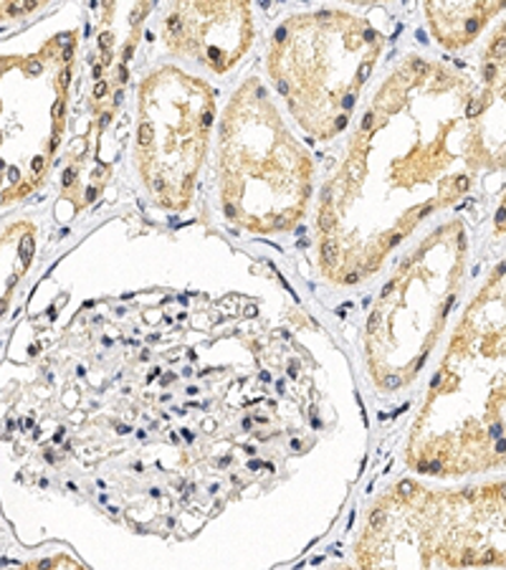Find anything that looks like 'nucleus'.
Segmentation results:
<instances>
[{"instance_id": "1", "label": "nucleus", "mask_w": 506, "mask_h": 570, "mask_svg": "<svg viewBox=\"0 0 506 570\" xmlns=\"http://www.w3.org/2000/svg\"><path fill=\"white\" fill-rule=\"evenodd\" d=\"M450 85L440 63L408 57L367 105L319 200L317 264L335 287L373 279L440 200L468 190L440 180L448 122L436 109Z\"/></svg>"}, {"instance_id": "2", "label": "nucleus", "mask_w": 506, "mask_h": 570, "mask_svg": "<svg viewBox=\"0 0 506 570\" xmlns=\"http://www.w3.org/2000/svg\"><path fill=\"white\" fill-rule=\"evenodd\" d=\"M315 158L291 132L259 77H246L220 117L218 198L228 224L287 234L309 210Z\"/></svg>"}, {"instance_id": "3", "label": "nucleus", "mask_w": 506, "mask_h": 570, "mask_svg": "<svg viewBox=\"0 0 506 570\" xmlns=\"http://www.w3.org/2000/svg\"><path fill=\"white\" fill-rule=\"evenodd\" d=\"M385 49V36L345 8L289 16L271 36L266 69L299 130L335 140L353 122L357 102Z\"/></svg>"}, {"instance_id": "4", "label": "nucleus", "mask_w": 506, "mask_h": 570, "mask_svg": "<svg viewBox=\"0 0 506 570\" xmlns=\"http://www.w3.org/2000/svg\"><path fill=\"white\" fill-rule=\"evenodd\" d=\"M216 99L206 79L175 63H162L140 81L132 160L155 206H190L214 135Z\"/></svg>"}, {"instance_id": "5", "label": "nucleus", "mask_w": 506, "mask_h": 570, "mask_svg": "<svg viewBox=\"0 0 506 570\" xmlns=\"http://www.w3.org/2000/svg\"><path fill=\"white\" fill-rule=\"evenodd\" d=\"M436 252L438 236H430L393 272L365 317L363 367L380 399H395L416 383L456 305L454 287H438Z\"/></svg>"}, {"instance_id": "6", "label": "nucleus", "mask_w": 506, "mask_h": 570, "mask_svg": "<svg viewBox=\"0 0 506 570\" xmlns=\"http://www.w3.org/2000/svg\"><path fill=\"white\" fill-rule=\"evenodd\" d=\"M321 570H434L413 500V480L395 482L377 494L349 553Z\"/></svg>"}, {"instance_id": "7", "label": "nucleus", "mask_w": 506, "mask_h": 570, "mask_svg": "<svg viewBox=\"0 0 506 570\" xmlns=\"http://www.w3.org/2000/svg\"><path fill=\"white\" fill-rule=\"evenodd\" d=\"M160 33L172 57L226 77L251 49L254 11L248 3H175Z\"/></svg>"}, {"instance_id": "8", "label": "nucleus", "mask_w": 506, "mask_h": 570, "mask_svg": "<svg viewBox=\"0 0 506 570\" xmlns=\"http://www.w3.org/2000/svg\"><path fill=\"white\" fill-rule=\"evenodd\" d=\"M492 13L489 6H440V3H428L426 6V16L430 26H446V23H456V29H450L448 33L440 36V43L448 46H464V41L472 39L486 21V16Z\"/></svg>"}, {"instance_id": "9", "label": "nucleus", "mask_w": 506, "mask_h": 570, "mask_svg": "<svg viewBox=\"0 0 506 570\" xmlns=\"http://www.w3.org/2000/svg\"><path fill=\"white\" fill-rule=\"evenodd\" d=\"M0 570H89V568L71 553H51V556L26 560V563L3 566Z\"/></svg>"}]
</instances>
